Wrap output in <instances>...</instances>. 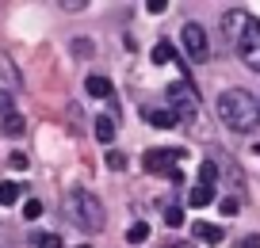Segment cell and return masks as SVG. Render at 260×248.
Segmentation results:
<instances>
[{
	"label": "cell",
	"mask_w": 260,
	"mask_h": 248,
	"mask_svg": "<svg viewBox=\"0 0 260 248\" xmlns=\"http://www.w3.org/2000/svg\"><path fill=\"white\" fill-rule=\"evenodd\" d=\"M218 119L234 134H252L260 126V99L245 88H226L218 96Z\"/></svg>",
	"instance_id": "obj_1"
},
{
	"label": "cell",
	"mask_w": 260,
	"mask_h": 248,
	"mask_svg": "<svg viewBox=\"0 0 260 248\" xmlns=\"http://www.w3.org/2000/svg\"><path fill=\"white\" fill-rule=\"evenodd\" d=\"M65 214H69V222H77L81 229H88V233H100L104 222H107L100 199L88 195V191H73V195H69V199H65Z\"/></svg>",
	"instance_id": "obj_2"
},
{
	"label": "cell",
	"mask_w": 260,
	"mask_h": 248,
	"mask_svg": "<svg viewBox=\"0 0 260 248\" xmlns=\"http://www.w3.org/2000/svg\"><path fill=\"white\" fill-rule=\"evenodd\" d=\"M180 160H184V149H146V157H142V168L153 172V176H169L172 184H180Z\"/></svg>",
	"instance_id": "obj_3"
},
{
	"label": "cell",
	"mask_w": 260,
	"mask_h": 248,
	"mask_svg": "<svg viewBox=\"0 0 260 248\" xmlns=\"http://www.w3.org/2000/svg\"><path fill=\"white\" fill-rule=\"evenodd\" d=\"M169 99H172V111L176 119H195L199 115V92L187 77H180L176 84H169Z\"/></svg>",
	"instance_id": "obj_4"
},
{
	"label": "cell",
	"mask_w": 260,
	"mask_h": 248,
	"mask_svg": "<svg viewBox=\"0 0 260 248\" xmlns=\"http://www.w3.org/2000/svg\"><path fill=\"white\" fill-rule=\"evenodd\" d=\"M180 46H184V57L195 65L211 61V42H207V31L199 23H184V31H180Z\"/></svg>",
	"instance_id": "obj_5"
},
{
	"label": "cell",
	"mask_w": 260,
	"mask_h": 248,
	"mask_svg": "<svg viewBox=\"0 0 260 248\" xmlns=\"http://www.w3.org/2000/svg\"><path fill=\"white\" fill-rule=\"evenodd\" d=\"M237 54H241V61L249 69L260 73V19L256 16H249V23H245L241 39H237Z\"/></svg>",
	"instance_id": "obj_6"
},
{
	"label": "cell",
	"mask_w": 260,
	"mask_h": 248,
	"mask_svg": "<svg viewBox=\"0 0 260 248\" xmlns=\"http://www.w3.org/2000/svg\"><path fill=\"white\" fill-rule=\"evenodd\" d=\"M245 23H249V12H241V8H230L226 16H222V34H226V39L237 46V39H241Z\"/></svg>",
	"instance_id": "obj_7"
},
{
	"label": "cell",
	"mask_w": 260,
	"mask_h": 248,
	"mask_svg": "<svg viewBox=\"0 0 260 248\" xmlns=\"http://www.w3.org/2000/svg\"><path fill=\"white\" fill-rule=\"evenodd\" d=\"M142 119H146L149 126H157V130H172L180 122L172 107H149V111H142Z\"/></svg>",
	"instance_id": "obj_8"
},
{
	"label": "cell",
	"mask_w": 260,
	"mask_h": 248,
	"mask_svg": "<svg viewBox=\"0 0 260 248\" xmlns=\"http://www.w3.org/2000/svg\"><path fill=\"white\" fill-rule=\"evenodd\" d=\"M191 237L195 240H207V244H222V229H218V225H211V222H195L191 225Z\"/></svg>",
	"instance_id": "obj_9"
},
{
	"label": "cell",
	"mask_w": 260,
	"mask_h": 248,
	"mask_svg": "<svg viewBox=\"0 0 260 248\" xmlns=\"http://www.w3.org/2000/svg\"><path fill=\"white\" fill-rule=\"evenodd\" d=\"M84 92H88L92 99H107V96H111V80H107V77H88V80H84Z\"/></svg>",
	"instance_id": "obj_10"
},
{
	"label": "cell",
	"mask_w": 260,
	"mask_h": 248,
	"mask_svg": "<svg viewBox=\"0 0 260 248\" xmlns=\"http://www.w3.org/2000/svg\"><path fill=\"white\" fill-rule=\"evenodd\" d=\"M172 57H176V46L161 39V42H157V46H153V54H149V61H153V65H169Z\"/></svg>",
	"instance_id": "obj_11"
},
{
	"label": "cell",
	"mask_w": 260,
	"mask_h": 248,
	"mask_svg": "<svg viewBox=\"0 0 260 248\" xmlns=\"http://www.w3.org/2000/svg\"><path fill=\"white\" fill-rule=\"evenodd\" d=\"M96 137L104 145L115 141V119H111V115H100V119H96Z\"/></svg>",
	"instance_id": "obj_12"
},
{
	"label": "cell",
	"mask_w": 260,
	"mask_h": 248,
	"mask_svg": "<svg viewBox=\"0 0 260 248\" xmlns=\"http://www.w3.org/2000/svg\"><path fill=\"white\" fill-rule=\"evenodd\" d=\"M207 202H214V187H199V184H195L191 195H187V206L199 210V206H207Z\"/></svg>",
	"instance_id": "obj_13"
},
{
	"label": "cell",
	"mask_w": 260,
	"mask_h": 248,
	"mask_svg": "<svg viewBox=\"0 0 260 248\" xmlns=\"http://www.w3.org/2000/svg\"><path fill=\"white\" fill-rule=\"evenodd\" d=\"M218 184V164L214 160H203L199 164V187H214Z\"/></svg>",
	"instance_id": "obj_14"
},
{
	"label": "cell",
	"mask_w": 260,
	"mask_h": 248,
	"mask_svg": "<svg viewBox=\"0 0 260 248\" xmlns=\"http://www.w3.org/2000/svg\"><path fill=\"white\" fill-rule=\"evenodd\" d=\"M0 69H4V80H8L12 88H16V84H23V77H19V69L12 65V57H8V54H0Z\"/></svg>",
	"instance_id": "obj_15"
},
{
	"label": "cell",
	"mask_w": 260,
	"mask_h": 248,
	"mask_svg": "<svg viewBox=\"0 0 260 248\" xmlns=\"http://www.w3.org/2000/svg\"><path fill=\"white\" fill-rule=\"evenodd\" d=\"M0 202H4V206H16L19 202V184L4 180V184H0Z\"/></svg>",
	"instance_id": "obj_16"
},
{
	"label": "cell",
	"mask_w": 260,
	"mask_h": 248,
	"mask_svg": "<svg viewBox=\"0 0 260 248\" xmlns=\"http://www.w3.org/2000/svg\"><path fill=\"white\" fill-rule=\"evenodd\" d=\"M146 237H149V225H146V222H134V225L126 229V240H130V244H142Z\"/></svg>",
	"instance_id": "obj_17"
},
{
	"label": "cell",
	"mask_w": 260,
	"mask_h": 248,
	"mask_svg": "<svg viewBox=\"0 0 260 248\" xmlns=\"http://www.w3.org/2000/svg\"><path fill=\"white\" fill-rule=\"evenodd\" d=\"M4 134H8V137L23 134V115H8V119H4Z\"/></svg>",
	"instance_id": "obj_18"
},
{
	"label": "cell",
	"mask_w": 260,
	"mask_h": 248,
	"mask_svg": "<svg viewBox=\"0 0 260 248\" xmlns=\"http://www.w3.org/2000/svg\"><path fill=\"white\" fill-rule=\"evenodd\" d=\"M107 168L122 172V168H126V153H119V149H107Z\"/></svg>",
	"instance_id": "obj_19"
},
{
	"label": "cell",
	"mask_w": 260,
	"mask_h": 248,
	"mask_svg": "<svg viewBox=\"0 0 260 248\" xmlns=\"http://www.w3.org/2000/svg\"><path fill=\"white\" fill-rule=\"evenodd\" d=\"M165 222H169L172 229H180V225H184V210H180V206H169V210H165Z\"/></svg>",
	"instance_id": "obj_20"
},
{
	"label": "cell",
	"mask_w": 260,
	"mask_h": 248,
	"mask_svg": "<svg viewBox=\"0 0 260 248\" xmlns=\"http://www.w3.org/2000/svg\"><path fill=\"white\" fill-rule=\"evenodd\" d=\"M73 54H77V57H92L96 50H92V42H88V39H73Z\"/></svg>",
	"instance_id": "obj_21"
},
{
	"label": "cell",
	"mask_w": 260,
	"mask_h": 248,
	"mask_svg": "<svg viewBox=\"0 0 260 248\" xmlns=\"http://www.w3.org/2000/svg\"><path fill=\"white\" fill-rule=\"evenodd\" d=\"M8 115H16V107H12V92H0V119H8Z\"/></svg>",
	"instance_id": "obj_22"
},
{
	"label": "cell",
	"mask_w": 260,
	"mask_h": 248,
	"mask_svg": "<svg viewBox=\"0 0 260 248\" xmlns=\"http://www.w3.org/2000/svg\"><path fill=\"white\" fill-rule=\"evenodd\" d=\"M39 248H65V244H61V237H57V233H42V237H39Z\"/></svg>",
	"instance_id": "obj_23"
},
{
	"label": "cell",
	"mask_w": 260,
	"mask_h": 248,
	"mask_svg": "<svg viewBox=\"0 0 260 248\" xmlns=\"http://www.w3.org/2000/svg\"><path fill=\"white\" fill-rule=\"evenodd\" d=\"M39 214H42V202H39V199H27V202H23V218H31V222H35Z\"/></svg>",
	"instance_id": "obj_24"
},
{
	"label": "cell",
	"mask_w": 260,
	"mask_h": 248,
	"mask_svg": "<svg viewBox=\"0 0 260 248\" xmlns=\"http://www.w3.org/2000/svg\"><path fill=\"white\" fill-rule=\"evenodd\" d=\"M218 210H222L226 218H234L237 210H241V202H237V199H222V202H218Z\"/></svg>",
	"instance_id": "obj_25"
},
{
	"label": "cell",
	"mask_w": 260,
	"mask_h": 248,
	"mask_svg": "<svg viewBox=\"0 0 260 248\" xmlns=\"http://www.w3.org/2000/svg\"><path fill=\"white\" fill-rule=\"evenodd\" d=\"M237 248H260V233H249V237L237 240Z\"/></svg>",
	"instance_id": "obj_26"
},
{
	"label": "cell",
	"mask_w": 260,
	"mask_h": 248,
	"mask_svg": "<svg viewBox=\"0 0 260 248\" xmlns=\"http://www.w3.org/2000/svg\"><path fill=\"white\" fill-rule=\"evenodd\" d=\"M146 8H149V12H153V16H161V12H165V8H169V0H149Z\"/></svg>",
	"instance_id": "obj_27"
},
{
	"label": "cell",
	"mask_w": 260,
	"mask_h": 248,
	"mask_svg": "<svg viewBox=\"0 0 260 248\" xmlns=\"http://www.w3.org/2000/svg\"><path fill=\"white\" fill-rule=\"evenodd\" d=\"M12 168H27V157H23V153H12Z\"/></svg>",
	"instance_id": "obj_28"
},
{
	"label": "cell",
	"mask_w": 260,
	"mask_h": 248,
	"mask_svg": "<svg viewBox=\"0 0 260 248\" xmlns=\"http://www.w3.org/2000/svg\"><path fill=\"white\" fill-rule=\"evenodd\" d=\"M165 248H195V244H191V240H169Z\"/></svg>",
	"instance_id": "obj_29"
},
{
	"label": "cell",
	"mask_w": 260,
	"mask_h": 248,
	"mask_svg": "<svg viewBox=\"0 0 260 248\" xmlns=\"http://www.w3.org/2000/svg\"><path fill=\"white\" fill-rule=\"evenodd\" d=\"M81 248H92V244H81Z\"/></svg>",
	"instance_id": "obj_30"
}]
</instances>
